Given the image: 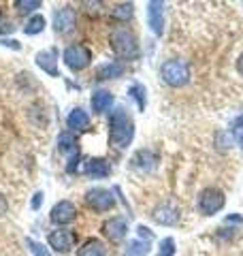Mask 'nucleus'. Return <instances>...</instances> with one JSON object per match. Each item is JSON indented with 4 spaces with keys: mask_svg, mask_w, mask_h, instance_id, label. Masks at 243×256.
<instances>
[{
    "mask_svg": "<svg viewBox=\"0 0 243 256\" xmlns=\"http://www.w3.org/2000/svg\"><path fill=\"white\" fill-rule=\"evenodd\" d=\"M26 246H28V250L34 254V256H50V250H47L43 244L34 242V239H26Z\"/></svg>",
    "mask_w": 243,
    "mask_h": 256,
    "instance_id": "nucleus-27",
    "label": "nucleus"
},
{
    "mask_svg": "<svg viewBox=\"0 0 243 256\" xmlns=\"http://www.w3.org/2000/svg\"><path fill=\"white\" fill-rule=\"evenodd\" d=\"M75 26H77V11L70 4L58 6L54 11V30L58 34H70Z\"/></svg>",
    "mask_w": 243,
    "mask_h": 256,
    "instance_id": "nucleus-8",
    "label": "nucleus"
},
{
    "mask_svg": "<svg viewBox=\"0 0 243 256\" xmlns=\"http://www.w3.org/2000/svg\"><path fill=\"white\" fill-rule=\"evenodd\" d=\"M102 235L109 239V242L118 244L128 235V222L122 216H113V218L102 222Z\"/></svg>",
    "mask_w": 243,
    "mask_h": 256,
    "instance_id": "nucleus-12",
    "label": "nucleus"
},
{
    "mask_svg": "<svg viewBox=\"0 0 243 256\" xmlns=\"http://www.w3.org/2000/svg\"><path fill=\"white\" fill-rule=\"evenodd\" d=\"M77 256H107V246L98 237H90L79 246Z\"/></svg>",
    "mask_w": 243,
    "mask_h": 256,
    "instance_id": "nucleus-18",
    "label": "nucleus"
},
{
    "mask_svg": "<svg viewBox=\"0 0 243 256\" xmlns=\"http://www.w3.org/2000/svg\"><path fill=\"white\" fill-rule=\"evenodd\" d=\"M126 73V66L122 64L120 60H111V62H104V64H98L96 66V73L94 77L96 79H118Z\"/></svg>",
    "mask_w": 243,
    "mask_h": 256,
    "instance_id": "nucleus-15",
    "label": "nucleus"
},
{
    "mask_svg": "<svg viewBox=\"0 0 243 256\" xmlns=\"http://www.w3.org/2000/svg\"><path fill=\"white\" fill-rule=\"evenodd\" d=\"M50 220H52L54 224H58L60 228L66 226V224H70V222L77 220V207L72 205L70 201H66V198H64V201H58V203L52 207Z\"/></svg>",
    "mask_w": 243,
    "mask_h": 256,
    "instance_id": "nucleus-10",
    "label": "nucleus"
},
{
    "mask_svg": "<svg viewBox=\"0 0 243 256\" xmlns=\"http://www.w3.org/2000/svg\"><path fill=\"white\" fill-rule=\"evenodd\" d=\"M84 173L92 180H104L111 175V162L107 158H90L84 166Z\"/></svg>",
    "mask_w": 243,
    "mask_h": 256,
    "instance_id": "nucleus-14",
    "label": "nucleus"
},
{
    "mask_svg": "<svg viewBox=\"0 0 243 256\" xmlns=\"http://www.w3.org/2000/svg\"><path fill=\"white\" fill-rule=\"evenodd\" d=\"M2 45H6V47H13V50H20V45H18V41H9V38H2L0 41Z\"/></svg>",
    "mask_w": 243,
    "mask_h": 256,
    "instance_id": "nucleus-32",
    "label": "nucleus"
},
{
    "mask_svg": "<svg viewBox=\"0 0 243 256\" xmlns=\"http://www.w3.org/2000/svg\"><path fill=\"white\" fill-rule=\"evenodd\" d=\"M58 52L56 50H45V52H38L36 54V64L40 68L45 70L47 75H52V77H58Z\"/></svg>",
    "mask_w": 243,
    "mask_h": 256,
    "instance_id": "nucleus-16",
    "label": "nucleus"
},
{
    "mask_svg": "<svg viewBox=\"0 0 243 256\" xmlns=\"http://www.w3.org/2000/svg\"><path fill=\"white\" fill-rule=\"evenodd\" d=\"M66 126H68L70 132L84 130V128L90 126V116H88L81 107H75V109H72L70 114H68V118H66Z\"/></svg>",
    "mask_w": 243,
    "mask_h": 256,
    "instance_id": "nucleus-19",
    "label": "nucleus"
},
{
    "mask_svg": "<svg viewBox=\"0 0 243 256\" xmlns=\"http://www.w3.org/2000/svg\"><path fill=\"white\" fill-rule=\"evenodd\" d=\"M113 94L109 90H96L92 94V111L94 114H107V111L113 107Z\"/></svg>",
    "mask_w": 243,
    "mask_h": 256,
    "instance_id": "nucleus-17",
    "label": "nucleus"
},
{
    "mask_svg": "<svg viewBox=\"0 0 243 256\" xmlns=\"http://www.w3.org/2000/svg\"><path fill=\"white\" fill-rule=\"evenodd\" d=\"M45 26H47V22H45L43 15H32V18L26 22V26H24V32H26L28 36H34L38 32H43Z\"/></svg>",
    "mask_w": 243,
    "mask_h": 256,
    "instance_id": "nucleus-21",
    "label": "nucleus"
},
{
    "mask_svg": "<svg viewBox=\"0 0 243 256\" xmlns=\"http://www.w3.org/2000/svg\"><path fill=\"white\" fill-rule=\"evenodd\" d=\"M15 9H18L22 15L32 13V11L40 9V0H18V2H15Z\"/></svg>",
    "mask_w": 243,
    "mask_h": 256,
    "instance_id": "nucleus-25",
    "label": "nucleus"
},
{
    "mask_svg": "<svg viewBox=\"0 0 243 256\" xmlns=\"http://www.w3.org/2000/svg\"><path fill=\"white\" fill-rule=\"evenodd\" d=\"M75 242H77V237L68 228H56V230H52V233H50V237H47V244H50V248L54 252H60V254L70 252L72 248H75Z\"/></svg>",
    "mask_w": 243,
    "mask_h": 256,
    "instance_id": "nucleus-9",
    "label": "nucleus"
},
{
    "mask_svg": "<svg viewBox=\"0 0 243 256\" xmlns=\"http://www.w3.org/2000/svg\"><path fill=\"white\" fill-rule=\"evenodd\" d=\"M6 210H9V201H6L4 194H0V216L6 214Z\"/></svg>",
    "mask_w": 243,
    "mask_h": 256,
    "instance_id": "nucleus-30",
    "label": "nucleus"
},
{
    "mask_svg": "<svg viewBox=\"0 0 243 256\" xmlns=\"http://www.w3.org/2000/svg\"><path fill=\"white\" fill-rule=\"evenodd\" d=\"M150 252V242L145 239H132L126 248V256H148Z\"/></svg>",
    "mask_w": 243,
    "mask_h": 256,
    "instance_id": "nucleus-22",
    "label": "nucleus"
},
{
    "mask_svg": "<svg viewBox=\"0 0 243 256\" xmlns=\"http://www.w3.org/2000/svg\"><path fill=\"white\" fill-rule=\"evenodd\" d=\"M132 162H134V166L148 171V169H154V166H156V156H154L152 152H148V150H141V152H136V156L132 158Z\"/></svg>",
    "mask_w": 243,
    "mask_h": 256,
    "instance_id": "nucleus-20",
    "label": "nucleus"
},
{
    "mask_svg": "<svg viewBox=\"0 0 243 256\" xmlns=\"http://www.w3.org/2000/svg\"><path fill=\"white\" fill-rule=\"evenodd\" d=\"M136 233H139V237L145 239V242H152V239H154V233H152L148 226H143V224H139V226H136Z\"/></svg>",
    "mask_w": 243,
    "mask_h": 256,
    "instance_id": "nucleus-29",
    "label": "nucleus"
},
{
    "mask_svg": "<svg viewBox=\"0 0 243 256\" xmlns=\"http://www.w3.org/2000/svg\"><path fill=\"white\" fill-rule=\"evenodd\" d=\"M156 256H175V239L173 237H164V239H162Z\"/></svg>",
    "mask_w": 243,
    "mask_h": 256,
    "instance_id": "nucleus-26",
    "label": "nucleus"
},
{
    "mask_svg": "<svg viewBox=\"0 0 243 256\" xmlns=\"http://www.w3.org/2000/svg\"><path fill=\"white\" fill-rule=\"evenodd\" d=\"M132 13H134V4L132 2H122V4H116L111 9V15L116 20H120V22H128L132 18Z\"/></svg>",
    "mask_w": 243,
    "mask_h": 256,
    "instance_id": "nucleus-23",
    "label": "nucleus"
},
{
    "mask_svg": "<svg viewBox=\"0 0 243 256\" xmlns=\"http://www.w3.org/2000/svg\"><path fill=\"white\" fill-rule=\"evenodd\" d=\"M40 201H43V192H36L34 198H32V210H38V207H40Z\"/></svg>",
    "mask_w": 243,
    "mask_h": 256,
    "instance_id": "nucleus-31",
    "label": "nucleus"
},
{
    "mask_svg": "<svg viewBox=\"0 0 243 256\" xmlns=\"http://www.w3.org/2000/svg\"><path fill=\"white\" fill-rule=\"evenodd\" d=\"M64 64L72 70V73H79V70H84L90 66V62H92V52L88 50L86 45H81V43H72L68 45L66 50H64Z\"/></svg>",
    "mask_w": 243,
    "mask_h": 256,
    "instance_id": "nucleus-5",
    "label": "nucleus"
},
{
    "mask_svg": "<svg viewBox=\"0 0 243 256\" xmlns=\"http://www.w3.org/2000/svg\"><path fill=\"white\" fill-rule=\"evenodd\" d=\"M86 203L92 212L104 214L116 207V196H113V192L107 188H90L86 192Z\"/></svg>",
    "mask_w": 243,
    "mask_h": 256,
    "instance_id": "nucleus-6",
    "label": "nucleus"
},
{
    "mask_svg": "<svg viewBox=\"0 0 243 256\" xmlns=\"http://www.w3.org/2000/svg\"><path fill=\"white\" fill-rule=\"evenodd\" d=\"M128 96L136 100V105H139L141 111L145 109V102H148V94H145V88H143L141 84H132L130 88H128Z\"/></svg>",
    "mask_w": 243,
    "mask_h": 256,
    "instance_id": "nucleus-24",
    "label": "nucleus"
},
{
    "mask_svg": "<svg viewBox=\"0 0 243 256\" xmlns=\"http://www.w3.org/2000/svg\"><path fill=\"white\" fill-rule=\"evenodd\" d=\"M232 134H234V139H237L239 148L243 150V118L234 120V124H232Z\"/></svg>",
    "mask_w": 243,
    "mask_h": 256,
    "instance_id": "nucleus-28",
    "label": "nucleus"
},
{
    "mask_svg": "<svg viewBox=\"0 0 243 256\" xmlns=\"http://www.w3.org/2000/svg\"><path fill=\"white\" fill-rule=\"evenodd\" d=\"M160 77L162 82L171 88H184L190 82V68L188 64L180 58H171L160 66Z\"/></svg>",
    "mask_w": 243,
    "mask_h": 256,
    "instance_id": "nucleus-3",
    "label": "nucleus"
},
{
    "mask_svg": "<svg viewBox=\"0 0 243 256\" xmlns=\"http://www.w3.org/2000/svg\"><path fill=\"white\" fill-rule=\"evenodd\" d=\"M145 11H148V26L156 36H162L164 34V4L154 0V2H148Z\"/></svg>",
    "mask_w": 243,
    "mask_h": 256,
    "instance_id": "nucleus-13",
    "label": "nucleus"
},
{
    "mask_svg": "<svg viewBox=\"0 0 243 256\" xmlns=\"http://www.w3.org/2000/svg\"><path fill=\"white\" fill-rule=\"evenodd\" d=\"M0 32H13V24H2V28H0Z\"/></svg>",
    "mask_w": 243,
    "mask_h": 256,
    "instance_id": "nucleus-34",
    "label": "nucleus"
},
{
    "mask_svg": "<svg viewBox=\"0 0 243 256\" xmlns=\"http://www.w3.org/2000/svg\"><path fill=\"white\" fill-rule=\"evenodd\" d=\"M226 205V196L220 188L216 186H209V188H202L198 192V198H196V207H198V214L200 216H214L222 210Z\"/></svg>",
    "mask_w": 243,
    "mask_h": 256,
    "instance_id": "nucleus-4",
    "label": "nucleus"
},
{
    "mask_svg": "<svg viewBox=\"0 0 243 256\" xmlns=\"http://www.w3.org/2000/svg\"><path fill=\"white\" fill-rule=\"evenodd\" d=\"M109 43H111V50L118 58H122V60H136L139 58V38H136V34L130 28H126V26L116 28L109 36Z\"/></svg>",
    "mask_w": 243,
    "mask_h": 256,
    "instance_id": "nucleus-2",
    "label": "nucleus"
},
{
    "mask_svg": "<svg viewBox=\"0 0 243 256\" xmlns=\"http://www.w3.org/2000/svg\"><path fill=\"white\" fill-rule=\"evenodd\" d=\"M58 148H60L62 154L68 158L66 171L72 173V171L77 169V160H79V139L75 137V132H70V130L60 132V137H58Z\"/></svg>",
    "mask_w": 243,
    "mask_h": 256,
    "instance_id": "nucleus-7",
    "label": "nucleus"
},
{
    "mask_svg": "<svg viewBox=\"0 0 243 256\" xmlns=\"http://www.w3.org/2000/svg\"><path fill=\"white\" fill-rule=\"evenodd\" d=\"M237 70H239V75H243V52H241V56L237 58Z\"/></svg>",
    "mask_w": 243,
    "mask_h": 256,
    "instance_id": "nucleus-33",
    "label": "nucleus"
},
{
    "mask_svg": "<svg viewBox=\"0 0 243 256\" xmlns=\"http://www.w3.org/2000/svg\"><path fill=\"white\" fill-rule=\"evenodd\" d=\"M109 126H111L109 128V143L111 146H116L118 150H124V148L130 146L132 139H134V122L124 107H118L111 114Z\"/></svg>",
    "mask_w": 243,
    "mask_h": 256,
    "instance_id": "nucleus-1",
    "label": "nucleus"
},
{
    "mask_svg": "<svg viewBox=\"0 0 243 256\" xmlns=\"http://www.w3.org/2000/svg\"><path fill=\"white\" fill-rule=\"evenodd\" d=\"M152 218L156 220L158 224H164V226H175V224L182 220V210L175 203L164 201V203H160L156 210H154Z\"/></svg>",
    "mask_w": 243,
    "mask_h": 256,
    "instance_id": "nucleus-11",
    "label": "nucleus"
}]
</instances>
